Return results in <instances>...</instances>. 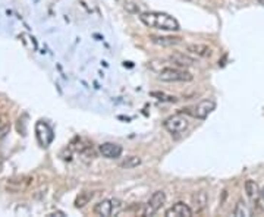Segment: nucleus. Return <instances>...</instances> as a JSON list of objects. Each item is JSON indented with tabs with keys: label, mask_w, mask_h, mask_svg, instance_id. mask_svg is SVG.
I'll return each mask as SVG.
<instances>
[{
	"label": "nucleus",
	"mask_w": 264,
	"mask_h": 217,
	"mask_svg": "<svg viewBox=\"0 0 264 217\" xmlns=\"http://www.w3.org/2000/svg\"><path fill=\"white\" fill-rule=\"evenodd\" d=\"M233 216L235 217H249V216H252V211L249 210V207L247 205V202L244 200H239L233 208Z\"/></svg>",
	"instance_id": "ddd939ff"
},
{
	"label": "nucleus",
	"mask_w": 264,
	"mask_h": 217,
	"mask_svg": "<svg viewBox=\"0 0 264 217\" xmlns=\"http://www.w3.org/2000/svg\"><path fill=\"white\" fill-rule=\"evenodd\" d=\"M258 3H260V5H263V6H264V0H258Z\"/></svg>",
	"instance_id": "aec40b11"
},
{
	"label": "nucleus",
	"mask_w": 264,
	"mask_h": 217,
	"mask_svg": "<svg viewBox=\"0 0 264 217\" xmlns=\"http://www.w3.org/2000/svg\"><path fill=\"white\" fill-rule=\"evenodd\" d=\"M140 21L148 27V28H154V30H162V31H179V22L165 14V12H142L140 15Z\"/></svg>",
	"instance_id": "f257e3e1"
},
{
	"label": "nucleus",
	"mask_w": 264,
	"mask_h": 217,
	"mask_svg": "<svg viewBox=\"0 0 264 217\" xmlns=\"http://www.w3.org/2000/svg\"><path fill=\"white\" fill-rule=\"evenodd\" d=\"M6 132H8V125L6 124H2V125H0V138L5 137Z\"/></svg>",
	"instance_id": "a211bd4d"
},
{
	"label": "nucleus",
	"mask_w": 264,
	"mask_h": 217,
	"mask_svg": "<svg viewBox=\"0 0 264 217\" xmlns=\"http://www.w3.org/2000/svg\"><path fill=\"white\" fill-rule=\"evenodd\" d=\"M191 201H192L194 210H195L197 213H201V211L207 207V204H208V195H207L205 191H198V192H195V194L192 195Z\"/></svg>",
	"instance_id": "f8f14e48"
},
{
	"label": "nucleus",
	"mask_w": 264,
	"mask_h": 217,
	"mask_svg": "<svg viewBox=\"0 0 264 217\" xmlns=\"http://www.w3.org/2000/svg\"><path fill=\"white\" fill-rule=\"evenodd\" d=\"M122 208H124L122 201L118 198H112V200H103L97 202L94 205V213L97 216L110 217V216H118L122 211Z\"/></svg>",
	"instance_id": "20e7f679"
},
{
	"label": "nucleus",
	"mask_w": 264,
	"mask_h": 217,
	"mask_svg": "<svg viewBox=\"0 0 264 217\" xmlns=\"http://www.w3.org/2000/svg\"><path fill=\"white\" fill-rule=\"evenodd\" d=\"M260 188H258V185H257V182L255 181H252V179H248L247 182H245V192H247V195H248V198H251V200H257L258 197H260Z\"/></svg>",
	"instance_id": "4468645a"
},
{
	"label": "nucleus",
	"mask_w": 264,
	"mask_h": 217,
	"mask_svg": "<svg viewBox=\"0 0 264 217\" xmlns=\"http://www.w3.org/2000/svg\"><path fill=\"white\" fill-rule=\"evenodd\" d=\"M169 61L173 62L176 66H181V68L192 66V65L195 63V59L191 58L189 54H186V53H179V51L171 54V56H169Z\"/></svg>",
	"instance_id": "9b49d317"
},
{
	"label": "nucleus",
	"mask_w": 264,
	"mask_h": 217,
	"mask_svg": "<svg viewBox=\"0 0 264 217\" xmlns=\"http://www.w3.org/2000/svg\"><path fill=\"white\" fill-rule=\"evenodd\" d=\"M93 197H94V192L93 191H82V192H79V195L75 200V207L77 208L85 207L87 204H90V201L93 200Z\"/></svg>",
	"instance_id": "2eb2a0df"
},
{
	"label": "nucleus",
	"mask_w": 264,
	"mask_h": 217,
	"mask_svg": "<svg viewBox=\"0 0 264 217\" xmlns=\"http://www.w3.org/2000/svg\"><path fill=\"white\" fill-rule=\"evenodd\" d=\"M165 129L172 135H182L189 128V119L184 113H176L165 121Z\"/></svg>",
	"instance_id": "7ed1b4c3"
},
{
	"label": "nucleus",
	"mask_w": 264,
	"mask_h": 217,
	"mask_svg": "<svg viewBox=\"0 0 264 217\" xmlns=\"http://www.w3.org/2000/svg\"><path fill=\"white\" fill-rule=\"evenodd\" d=\"M158 79L165 82H191L194 79L192 74L182 69L181 66L173 68V66H165L160 72L157 74Z\"/></svg>",
	"instance_id": "f03ea898"
},
{
	"label": "nucleus",
	"mask_w": 264,
	"mask_h": 217,
	"mask_svg": "<svg viewBox=\"0 0 264 217\" xmlns=\"http://www.w3.org/2000/svg\"><path fill=\"white\" fill-rule=\"evenodd\" d=\"M186 51L189 54H194L197 58H210L211 56V47L201 43H189L185 46Z\"/></svg>",
	"instance_id": "1a4fd4ad"
},
{
	"label": "nucleus",
	"mask_w": 264,
	"mask_h": 217,
	"mask_svg": "<svg viewBox=\"0 0 264 217\" xmlns=\"http://www.w3.org/2000/svg\"><path fill=\"white\" fill-rule=\"evenodd\" d=\"M100 154L109 160H115V158H119L122 155V147L116 142H103L100 145Z\"/></svg>",
	"instance_id": "0eeeda50"
},
{
	"label": "nucleus",
	"mask_w": 264,
	"mask_h": 217,
	"mask_svg": "<svg viewBox=\"0 0 264 217\" xmlns=\"http://www.w3.org/2000/svg\"><path fill=\"white\" fill-rule=\"evenodd\" d=\"M192 214H194V210L182 201L173 204L166 211V217H192Z\"/></svg>",
	"instance_id": "6e6552de"
},
{
	"label": "nucleus",
	"mask_w": 264,
	"mask_h": 217,
	"mask_svg": "<svg viewBox=\"0 0 264 217\" xmlns=\"http://www.w3.org/2000/svg\"><path fill=\"white\" fill-rule=\"evenodd\" d=\"M166 202V194L165 191H155L150 200L147 201L145 207H144V216L150 217V216H154L158 210L163 207V204Z\"/></svg>",
	"instance_id": "39448f33"
},
{
	"label": "nucleus",
	"mask_w": 264,
	"mask_h": 217,
	"mask_svg": "<svg viewBox=\"0 0 264 217\" xmlns=\"http://www.w3.org/2000/svg\"><path fill=\"white\" fill-rule=\"evenodd\" d=\"M216 110V101L213 98H205V100H201L192 110V115L194 118L200 119V121H204L207 119L211 113Z\"/></svg>",
	"instance_id": "423d86ee"
},
{
	"label": "nucleus",
	"mask_w": 264,
	"mask_h": 217,
	"mask_svg": "<svg viewBox=\"0 0 264 217\" xmlns=\"http://www.w3.org/2000/svg\"><path fill=\"white\" fill-rule=\"evenodd\" d=\"M151 95H153V97H157L160 101H169V103H175V101L178 100L175 95H166V94H163V93H151Z\"/></svg>",
	"instance_id": "f3484780"
},
{
	"label": "nucleus",
	"mask_w": 264,
	"mask_h": 217,
	"mask_svg": "<svg viewBox=\"0 0 264 217\" xmlns=\"http://www.w3.org/2000/svg\"><path fill=\"white\" fill-rule=\"evenodd\" d=\"M260 198L263 200V202H264V186L261 188V191H260Z\"/></svg>",
	"instance_id": "6ab92c4d"
},
{
	"label": "nucleus",
	"mask_w": 264,
	"mask_h": 217,
	"mask_svg": "<svg viewBox=\"0 0 264 217\" xmlns=\"http://www.w3.org/2000/svg\"><path fill=\"white\" fill-rule=\"evenodd\" d=\"M140 165H141V158L138 155H129L121 163V168L122 169H134Z\"/></svg>",
	"instance_id": "dca6fc26"
},
{
	"label": "nucleus",
	"mask_w": 264,
	"mask_h": 217,
	"mask_svg": "<svg viewBox=\"0 0 264 217\" xmlns=\"http://www.w3.org/2000/svg\"><path fill=\"white\" fill-rule=\"evenodd\" d=\"M150 40L151 43L162 47H172L182 43L181 37H173V35H150Z\"/></svg>",
	"instance_id": "9d476101"
}]
</instances>
